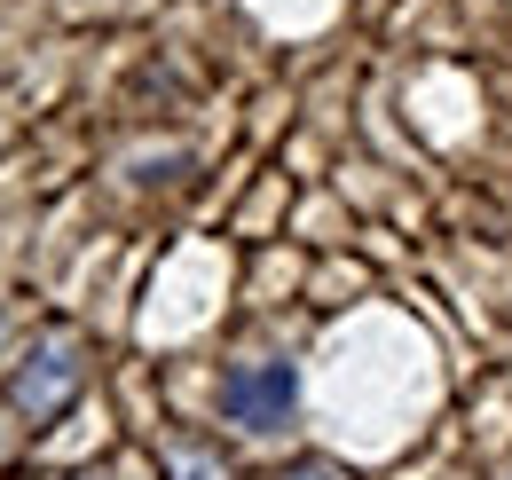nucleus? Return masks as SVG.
Segmentation results:
<instances>
[{
    "label": "nucleus",
    "mask_w": 512,
    "mask_h": 480,
    "mask_svg": "<svg viewBox=\"0 0 512 480\" xmlns=\"http://www.w3.org/2000/svg\"><path fill=\"white\" fill-rule=\"evenodd\" d=\"M292 394H300V370L292 362H245V370H229L221 378V410L237 425H284V410H292Z\"/></svg>",
    "instance_id": "1"
},
{
    "label": "nucleus",
    "mask_w": 512,
    "mask_h": 480,
    "mask_svg": "<svg viewBox=\"0 0 512 480\" xmlns=\"http://www.w3.org/2000/svg\"><path fill=\"white\" fill-rule=\"evenodd\" d=\"M71 386H79V355H71V339H48L40 355H24V370L8 378V402L24 418H56L71 402Z\"/></svg>",
    "instance_id": "2"
},
{
    "label": "nucleus",
    "mask_w": 512,
    "mask_h": 480,
    "mask_svg": "<svg viewBox=\"0 0 512 480\" xmlns=\"http://www.w3.org/2000/svg\"><path fill=\"white\" fill-rule=\"evenodd\" d=\"M174 473H182V480H229L213 457H205V449H174Z\"/></svg>",
    "instance_id": "3"
}]
</instances>
